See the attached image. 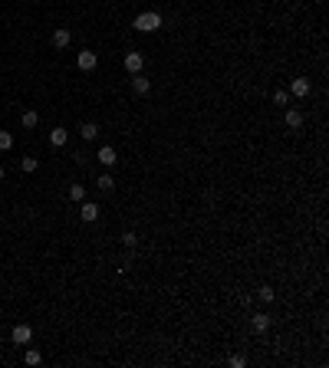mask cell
Masks as SVG:
<instances>
[{
    "instance_id": "6da1fadb",
    "label": "cell",
    "mask_w": 329,
    "mask_h": 368,
    "mask_svg": "<svg viewBox=\"0 0 329 368\" xmlns=\"http://www.w3.org/2000/svg\"><path fill=\"white\" fill-rule=\"evenodd\" d=\"M135 30H138V33L162 30V13H158V10H145V13H138V16H135Z\"/></svg>"
},
{
    "instance_id": "7a4b0ae2",
    "label": "cell",
    "mask_w": 329,
    "mask_h": 368,
    "mask_svg": "<svg viewBox=\"0 0 329 368\" xmlns=\"http://www.w3.org/2000/svg\"><path fill=\"white\" fill-rule=\"evenodd\" d=\"M76 66H79L82 72H89V69H96V66H99V56H96L92 49H82V53L76 56Z\"/></svg>"
},
{
    "instance_id": "3957f363",
    "label": "cell",
    "mask_w": 329,
    "mask_h": 368,
    "mask_svg": "<svg viewBox=\"0 0 329 368\" xmlns=\"http://www.w3.org/2000/svg\"><path fill=\"white\" fill-rule=\"evenodd\" d=\"M283 122H286V128L296 132V128H303L306 118H303V112H300V109H286V112H283Z\"/></svg>"
},
{
    "instance_id": "277c9868",
    "label": "cell",
    "mask_w": 329,
    "mask_h": 368,
    "mask_svg": "<svg viewBox=\"0 0 329 368\" xmlns=\"http://www.w3.org/2000/svg\"><path fill=\"white\" fill-rule=\"evenodd\" d=\"M10 339H14L16 345H26L33 339V329L30 326H24V322H20V326H14V332H10Z\"/></svg>"
},
{
    "instance_id": "5b68a950",
    "label": "cell",
    "mask_w": 329,
    "mask_h": 368,
    "mask_svg": "<svg viewBox=\"0 0 329 368\" xmlns=\"http://www.w3.org/2000/svg\"><path fill=\"white\" fill-rule=\"evenodd\" d=\"M79 217L86 220V224L99 220V204H92V201H82V207H79Z\"/></svg>"
},
{
    "instance_id": "8992f818",
    "label": "cell",
    "mask_w": 329,
    "mask_h": 368,
    "mask_svg": "<svg viewBox=\"0 0 329 368\" xmlns=\"http://www.w3.org/2000/svg\"><path fill=\"white\" fill-rule=\"evenodd\" d=\"M132 89H135V95H148V92H152V79H148V76H142V72H135Z\"/></svg>"
},
{
    "instance_id": "52a82bcc",
    "label": "cell",
    "mask_w": 329,
    "mask_h": 368,
    "mask_svg": "<svg viewBox=\"0 0 329 368\" xmlns=\"http://www.w3.org/2000/svg\"><path fill=\"white\" fill-rule=\"evenodd\" d=\"M142 66H145V56H142V53H126V69L132 72V76L142 72Z\"/></svg>"
},
{
    "instance_id": "ba28073f",
    "label": "cell",
    "mask_w": 329,
    "mask_h": 368,
    "mask_svg": "<svg viewBox=\"0 0 329 368\" xmlns=\"http://www.w3.org/2000/svg\"><path fill=\"white\" fill-rule=\"evenodd\" d=\"M70 43H72V33L66 30V26H60V30L53 33V46H56V49H66Z\"/></svg>"
},
{
    "instance_id": "9c48e42d",
    "label": "cell",
    "mask_w": 329,
    "mask_h": 368,
    "mask_svg": "<svg viewBox=\"0 0 329 368\" xmlns=\"http://www.w3.org/2000/svg\"><path fill=\"white\" fill-rule=\"evenodd\" d=\"M118 161V155H116V148H109V145H102L99 148V165H106V168H112Z\"/></svg>"
},
{
    "instance_id": "30bf717a",
    "label": "cell",
    "mask_w": 329,
    "mask_h": 368,
    "mask_svg": "<svg viewBox=\"0 0 329 368\" xmlns=\"http://www.w3.org/2000/svg\"><path fill=\"white\" fill-rule=\"evenodd\" d=\"M290 92L293 95H300V99H306V95H310V79H293V86H290Z\"/></svg>"
},
{
    "instance_id": "8fae6325",
    "label": "cell",
    "mask_w": 329,
    "mask_h": 368,
    "mask_svg": "<svg viewBox=\"0 0 329 368\" xmlns=\"http://www.w3.org/2000/svg\"><path fill=\"white\" fill-rule=\"evenodd\" d=\"M20 125H24V128H36V125H40V115H36L33 109L20 112Z\"/></svg>"
},
{
    "instance_id": "7c38bea8",
    "label": "cell",
    "mask_w": 329,
    "mask_h": 368,
    "mask_svg": "<svg viewBox=\"0 0 329 368\" xmlns=\"http://www.w3.org/2000/svg\"><path fill=\"white\" fill-rule=\"evenodd\" d=\"M50 141H53L56 148H63L66 141H70V132H66V128H53V132H50Z\"/></svg>"
},
{
    "instance_id": "4fadbf2b",
    "label": "cell",
    "mask_w": 329,
    "mask_h": 368,
    "mask_svg": "<svg viewBox=\"0 0 329 368\" xmlns=\"http://www.w3.org/2000/svg\"><path fill=\"white\" fill-rule=\"evenodd\" d=\"M79 135H82L86 141H92L96 135H99V125H96V122H82V125H79Z\"/></svg>"
},
{
    "instance_id": "5bb4252c",
    "label": "cell",
    "mask_w": 329,
    "mask_h": 368,
    "mask_svg": "<svg viewBox=\"0 0 329 368\" xmlns=\"http://www.w3.org/2000/svg\"><path fill=\"white\" fill-rule=\"evenodd\" d=\"M250 326H254V332H266V329H270V316H254V319H250Z\"/></svg>"
},
{
    "instance_id": "9a60e30c",
    "label": "cell",
    "mask_w": 329,
    "mask_h": 368,
    "mask_svg": "<svg viewBox=\"0 0 329 368\" xmlns=\"http://www.w3.org/2000/svg\"><path fill=\"white\" fill-rule=\"evenodd\" d=\"M96 188H99V191H112V188H116V181H112V174H99V181H96Z\"/></svg>"
},
{
    "instance_id": "2e32d148",
    "label": "cell",
    "mask_w": 329,
    "mask_h": 368,
    "mask_svg": "<svg viewBox=\"0 0 329 368\" xmlns=\"http://www.w3.org/2000/svg\"><path fill=\"white\" fill-rule=\"evenodd\" d=\"M70 201H86V188L82 184H70Z\"/></svg>"
},
{
    "instance_id": "e0dca14e",
    "label": "cell",
    "mask_w": 329,
    "mask_h": 368,
    "mask_svg": "<svg viewBox=\"0 0 329 368\" xmlns=\"http://www.w3.org/2000/svg\"><path fill=\"white\" fill-rule=\"evenodd\" d=\"M257 296H260V303H274V296H276V293H274V286H260V290H257Z\"/></svg>"
},
{
    "instance_id": "ac0fdd59",
    "label": "cell",
    "mask_w": 329,
    "mask_h": 368,
    "mask_svg": "<svg viewBox=\"0 0 329 368\" xmlns=\"http://www.w3.org/2000/svg\"><path fill=\"white\" fill-rule=\"evenodd\" d=\"M14 148V135L10 132H0V151H10Z\"/></svg>"
},
{
    "instance_id": "d6986e66",
    "label": "cell",
    "mask_w": 329,
    "mask_h": 368,
    "mask_svg": "<svg viewBox=\"0 0 329 368\" xmlns=\"http://www.w3.org/2000/svg\"><path fill=\"white\" fill-rule=\"evenodd\" d=\"M20 168H24L26 174H33V171L40 168V161H36V158H24V161H20Z\"/></svg>"
},
{
    "instance_id": "ffe728a7",
    "label": "cell",
    "mask_w": 329,
    "mask_h": 368,
    "mask_svg": "<svg viewBox=\"0 0 329 368\" xmlns=\"http://www.w3.org/2000/svg\"><path fill=\"white\" fill-rule=\"evenodd\" d=\"M24 362H26V365H40V362H43V355H40L36 349H30V352L24 355Z\"/></svg>"
},
{
    "instance_id": "44dd1931",
    "label": "cell",
    "mask_w": 329,
    "mask_h": 368,
    "mask_svg": "<svg viewBox=\"0 0 329 368\" xmlns=\"http://www.w3.org/2000/svg\"><path fill=\"white\" fill-rule=\"evenodd\" d=\"M274 102H276V105H290V92L276 89V92H274Z\"/></svg>"
},
{
    "instance_id": "7402d4cb",
    "label": "cell",
    "mask_w": 329,
    "mask_h": 368,
    "mask_svg": "<svg viewBox=\"0 0 329 368\" xmlns=\"http://www.w3.org/2000/svg\"><path fill=\"white\" fill-rule=\"evenodd\" d=\"M230 368H244V365H247V359H244V355H230Z\"/></svg>"
},
{
    "instance_id": "603a6c76",
    "label": "cell",
    "mask_w": 329,
    "mask_h": 368,
    "mask_svg": "<svg viewBox=\"0 0 329 368\" xmlns=\"http://www.w3.org/2000/svg\"><path fill=\"white\" fill-rule=\"evenodd\" d=\"M122 243H126V247H128V250H132V247H135V243H138V237H135V234H132V230H128V234H126V237H122Z\"/></svg>"
},
{
    "instance_id": "cb8c5ba5",
    "label": "cell",
    "mask_w": 329,
    "mask_h": 368,
    "mask_svg": "<svg viewBox=\"0 0 329 368\" xmlns=\"http://www.w3.org/2000/svg\"><path fill=\"white\" fill-rule=\"evenodd\" d=\"M4 178H7V171H4V168H0V181H4Z\"/></svg>"
}]
</instances>
